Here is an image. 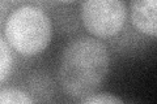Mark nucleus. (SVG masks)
Instances as JSON below:
<instances>
[{"label":"nucleus","mask_w":157,"mask_h":104,"mask_svg":"<svg viewBox=\"0 0 157 104\" xmlns=\"http://www.w3.org/2000/svg\"><path fill=\"white\" fill-rule=\"evenodd\" d=\"M34 100L18 88L4 87L0 90V103L2 104H32Z\"/></svg>","instance_id":"nucleus-6"},{"label":"nucleus","mask_w":157,"mask_h":104,"mask_svg":"<svg viewBox=\"0 0 157 104\" xmlns=\"http://www.w3.org/2000/svg\"><path fill=\"white\" fill-rule=\"evenodd\" d=\"M106 46L93 37H80L66 46L59 63L62 90L73 99H84L97 91L109 73Z\"/></svg>","instance_id":"nucleus-1"},{"label":"nucleus","mask_w":157,"mask_h":104,"mask_svg":"<svg viewBox=\"0 0 157 104\" xmlns=\"http://www.w3.org/2000/svg\"><path fill=\"white\" fill-rule=\"evenodd\" d=\"M11 46L8 44L7 39L2 35L0 38V82H6L7 77L11 74L12 69V55H11Z\"/></svg>","instance_id":"nucleus-5"},{"label":"nucleus","mask_w":157,"mask_h":104,"mask_svg":"<svg viewBox=\"0 0 157 104\" xmlns=\"http://www.w3.org/2000/svg\"><path fill=\"white\" fill-rule=\"evenodd\" d=\"M80 17L90 35L101 39L113 38L124 27L127 20L124 0H84Z\"/></svg>","instance_id":"nucleus-3"},{"label":"nucleus","mask_w":157,"mask_h":104,"mask_svg":"<svg viewBox=\"0 0 157 104\" xmlns=\"http://www.w3.org/2000/svg\"><path fill=\"white\" fill-rule=\"evenodd\" d=\"M3 35L20 55L32 57L42 53L50 44L52 27L41 8L22 5L13 11L4 22Z\"/></svg>","instance_id":"nucleus-2"},{"label":"nucleus","mask_w":157,"mask_h":104,"mask_svg":"<svg viewBox=\"0 0 157 104\" xmlns=\"http://www.w3.org/2000/svg\"><path fill=\"white\" fill-rule=\"evenodd\" d=\"M59 3H64V4H68V3H73L75 0H56Z\"/></svg>","instance_id":"nucleus-8"},{"label":"nucleus","mask_w":157,"mask_h":104,"mask_svg":"<svg viewBox=\"0 0 157 104\" xmlns=\"http://www.w3.org/2000/svg\"><path fill=\"white\" fill-rule=\"evenodd\" d=\"M80 103L82 104H122L123 100L111 94H92V95L81 99Z\"/></svg>","instance_id":"nucleus-7"},{"label":"nucleus","mask_w":157,"mask_h":104,"mask_svg":"<svg viewBox=\"0 0 157 104\" xmlns=\"http://www.w3.org/2000/svg\"><path fill=\"white\" fill-rule=\"evenodd\" d=\"M130 16L137 31L157 38V0H130Z\"/></svg>","instance_id":"nucleus-4"}]
</instances>
